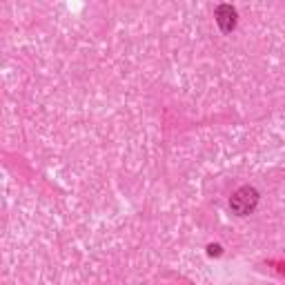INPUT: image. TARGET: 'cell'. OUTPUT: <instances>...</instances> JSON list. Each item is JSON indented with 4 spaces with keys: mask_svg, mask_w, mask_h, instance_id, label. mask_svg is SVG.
<instances>
[{
    "mask_svg": "<svg viewBox=\"0 0 285 285\" xmlns=\"http://www.w3.org/2000/svg\"><path fill=\"white\" fill-rule=\"evenodd\" d=\"M216 20H218V25H221V29L227 34V31H232L236 27V11L230 4H221V7L216 9Z\"/></svg>",
    "mask_w": 285,
    "mask_h": 285,
    "instance_id": "cell-2",
    "label": "cell"
},
{
    "mask_svg": "<svg viewBox=\"0 0 285 285\" xmlns=\"http://www.w3.org/2000/svg\"><path fill=\"white\" fill-rule=\"evenodd\" d=\"M221 252V247H218V245H212V247H209V254H218Z\"/></svg>",
    "mask_w": 285,
    "mask_h": 285,
    "instance_id": "cell-3",
    "label": "cell"
},
{
    "mask_svg": "<svg viewBox=\"0 0 285 285\" xmlns=\"http://www.w3.org/2000/svg\"><path fill=\"white\" fill-rule=\"evenodd\" d=\"M256 200H258L256 190L243 187V190H238L234 196H232V209H234L236 214H247L249 209L256 205Z\"/></svg>",
    "mask_w": 285,
    "mask_h": 285,
    "instance_id": "cell-1",
    "label": "cell"
}]
</instances>
